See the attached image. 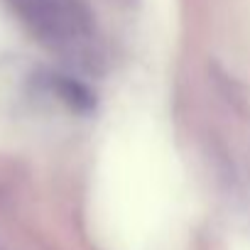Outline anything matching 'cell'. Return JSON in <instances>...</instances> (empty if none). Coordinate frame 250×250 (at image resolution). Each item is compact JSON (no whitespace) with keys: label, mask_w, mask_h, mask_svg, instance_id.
<instances>
[]
</instances>
